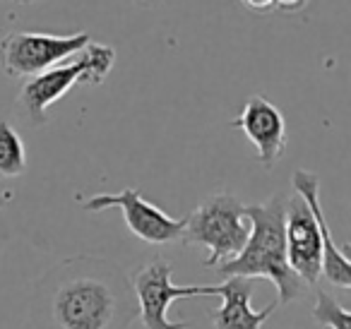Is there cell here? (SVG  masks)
I'll list each match as a JSON object with an SVG mask.
<instances>
[{
    "label": "cell",
    "instance_id": "6da1fadb",
    "mask_svg": "<svg viewBox=\"0 0 351 329\" xmlns=\"http://www.w3.org/2000/svg\"><path fill=\"white\" fill-rule=\"evenodd\" d=\"M137 315L130 279L116 262L97 255L58 262L32 293L36 329H130Z\"/></svg>",
    "mask_w": 351,
    "mask_h": 329
},
{
    "label": "cell",
    "instance_id": "7a4b0ae2",
    "mask_svg": "<svg viewBox=\"0 0 351 329\" xmlns=\"http://www.w3.org/2000/svg\"><path fill=\"white\" fill-rule=\"evenodd\" d=\"M243 212L250 221L248 241L234 260L219 265L217 271L224 276H248V279L265 276L277 286V305L298 300L306 286L293 274L287 260V238H284L287 197L272 195L265 202L245 204Z\"/></svg>",
    "mask_w": 351,
    "mask_h": 329
},
{
    "label": "cell",
    "instance_id": "3957f363",
    "mask_svg": "<svg viewBox=\"0 0 351 329\" xmlns=\"http://www.w3.org/2000/svg\"><path fill=\"white\" fill-rule=\"evenodd\" d=\"M245 204L231 193L210 195L197 209L186 217L181 243L200 245L207 250L202 265L217 269L224 262L234 260L248 241L250 226L245 221Z\"/></svg>",
    "mask_w": 351,
    "mask_h": 329
},
{
    "label": "cell",
    "instance_id": "277c9868",
    "mask_svg": "<svg viewBox=\"0 0 351 329\" xmlns=\"http://www.w3.org/2000/svg\"><path fill=\"white\" fill-rule=\"evenodd\" d=\"M116 63V51L106 44H87V49L68 65H56L32 77L20 92V106L34 125L46 123V111L65 97L75 84H101Z\"/></svg>",
    "mask_w": 351,
    "mask_h": 329
},
{
    "label": "cell",
    "instance_id": "5b68a950",
    "mask_svg": "<svg viewBox=\"0 0 351 329\" xmlns=\"http://www.w3.org/2000/svg\"><path fill=\"white\" fill-rule=\"evenodd\" d=\"M171 262L166 257H154L147 265L137 267L130 276L132 293L145 329H188L191 322H173L169 319V305L181 298H200V295H217V286L195 284H173L171 281Z\"/></svg>",
    "mask_w": 351,
    "mask_h": 329
},
{
    "label": "cell",
    "instance_id": "8992f818",
    "mask_svg": "<svg viewBox=\"0 0 351 329\" xmlns=\"http://www.w3.org/2000/svg\"><path fill=\"white\" fill-rule=\"evenodd\" d=\"M92 44L87 32L56 36L41 32H12L0 39V68L10 77H36L46 70L63 65Z\"/></svg>",
    "mask_w": 351,
    "mask_h": 329
},
{
    "label": "cell",
    "instance_id": "52a82bcc",
    "mask_svg": "<svg viewBox=\"0 0 351 329\" xmlns=\"http://www.w3.org/2000/svg\"><path fill=\"white\" fill-rule=\"evenodd\" d=\"M77 202L82 204L84 212H101V209H111V207L121 209L132 236L149 243V245H169V243L181 241L183 228H186V217L183 219L169 217L164 209H159L149 199L142 197V193L135 188H125L116 195L99 193L84 199L77 197Z\"/></svg>",
    "mask_w": 351,
    "mask_h": 329
},
{
    "label": "cell",
    "instance_id": "ba28073f",
    "mask_svg": "<svg viewBox=\"0 0 351 329\" xmlns=\"http://www.w3.org/2000/svg\"><path fill=\"white\" fill-rule=\"evenodd\" d=\"M284 238H287V260L293 274L303 281V286L317 289V281L322 276V241L311 209L298 195L287 197Z\"/></svg>",
    "mask_w": 351,
    "mask_h": 329
},
{
    "label": "cell",
    "instance_id": "9c48e42d",
    "mask_svg": "<svg viewBox=\"0 0 351 329\" xmlns=\"http://www.w3.org/2000/svg\"><path fill=\"white\" fill-rule=\"evenodd\" d=\"M231 127H239L248 137L250 145L258 149V159L265 169H274V164L287 151V121L282 111L260 94L245 101L239 118L231 121Z\"/></svg>",
    "mask_w": 351,
    "mask_h": 329
},
{
    "label": "cell",
    "instance_id": "30bf717a",
    "mask_svg": "<svg viewBox=\"0 0 351 329\" xmlns=\"http://www.w3.org/2000/svg\"><path fill=\"white\" fill-rule=\"evenodd\" d=\"M291 185L296 190V195L308 204L313 219L317 223V231H320V241H322V276L330 281L332 286L341 291L351 289V265L346 260L344 250L337 247L335 238L330 233L327 226V219L322 214V204H320V178H317L313 171L298 169L291 175Z\"/></svg>",
    "mask_w": 351,
    "mask_h": 329
},
{
    "label": "cell",
    "instance_id": "8fae6325",
    "mask_svg": "<svg viewBox=\"0 0 351 329\" xmlns=\"http://www.w3.org/2000/svg\"><path fill=\"white\" fill-rule=\"evenodd\" d=\"M255 293V279L248 276H226L221 286H217V295H221V305L212 310V327L215 329H263L267 317L279 308L277 300L263 310L250 305Z\"/></svg>",
    "mask_w": 351,
    "mask_h": 329
},
{
    "label": "cell",
    "instance_id": "7c38bea8",
    "mask_svg": "<svg viewBox=\"0 0 351 329\" xmlns=\"http://www.w3.org/2000/svg\"><path fill=\"white\" fill-rule=\"evenodd\" d=\"M27 171V149L20 132L0 121V178H17Z\"/></svg>",
    "mask_w": 351,
    "mask_h": 329
},
{
    "label": "cell",
    "instance_id": "4fadbf2b",
    "mask_svg": "<svg viewBox=\"0 0 351 329\" xmlns=\"http://www.w3.org/2000/svg\"><path fill=\"white\" fill-rule=\"evenodd\" d=\"M311 315L317 324L327 329H351V313L322 289H315V305Z\"/></svg>",
    "mask_w": 351,
    "mask_h": 329
},
{
    "label": "cell",
    "instance_id": "5bb4252c",
    "mask_svg": "<svg viewBox=\"0 0 351 329\" xmlns=\"http://www.w3.org/2000/svg\"><path fill=\"white\" fill-rule=\"evenodd\" d=\"M245 10L258 12V15H265V12L277 10V0H241Z\"/></svg>",
    "mask_w": 351,
    "mask_h": 329
},
{
    "label": "cell",
    "instance_id": "9a60e30c",
    "mask_svg": "<svg viewBox=\"0 0 351 329\" xmlns=\"http://www.w3.org/2000/svg\"><path fill=\"white\" fill-rule=\"evenodd\" d=\"M135 5H140V8H152V5H156L159 0H132Z\"/></svg>",
    "mask_w": 351,
    "mask_h": 329
}]
</instances>
